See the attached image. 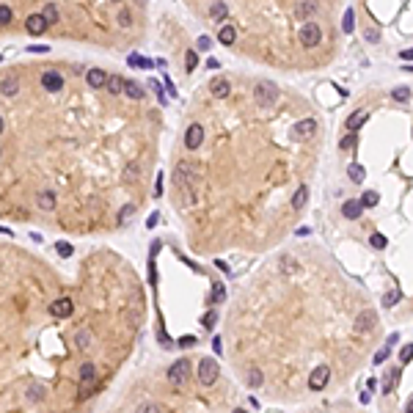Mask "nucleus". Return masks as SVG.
<instances>
[{"mask_svg":"<svg viewBox=\"0 0 413 413\" xmlns=\"http://www.w3.org/2000/svg\"><path fill=\"white\" fill-rule=\"evenodd\" d=\"M132 215H135V207H132V204H124V207H121V212H118V223H127Z\"/></svg>","mask_w":413,"mask_h":413,"instance_id":"nucleus-38","label":"nucleus"},{"mask_svg":"<svg viewBox=\"0 0 413 413\" xmlns=\"http://www.w3.org/2000/svg\"><path fill=\"white\" fill-rule=\"evenodd\" d=\"M369 243H372V248H375V251H383V248L388 245V240H386V234H380V231H375V234L369 237Z\"/></svg>","mask_w":413,"mask_h":413,"instance_id":"nucleus-35","label":"nucleus"},{"mask_svg":"<svg viewBox=\"0 0 413 413\" xmlns=\"http://www.w3.org/2000/svg\"><path fill=\"white\" fill-rule=\"evenodd\" d=\"M118 22H121V28L130 25V9H121V11H118Z\"/></svg>","mask_w":413,"mask_h":413,"instance_id":"nucleus-47","label":"nucleus"},{"mask_svg":"<svg viewBox=\"0 0 413 413\" xmlns=\"http://www.w3.org/2000/svg\"><path fill=\"white\" fill-rule=\"evenodd\" d=\"M396 339H399V333H391V336H388V342H386V347H394Z\"/></svg>","mask_w":413,"mask_h":413,"instance_id":"nucleus-57","label":"nucleus"},{"mask_svg":"<svg viewBox=\"0 0 413 413\" xmlns=\"http://www.w3.org/2000/svg\"><path fill=\"white\" fill-rule=\"evenodd\" d=\"M399 300H402V292H399V289H391V292L383 295V306H386V309H391V306L399 303Z\"/></svg>","mask_w":413,"mask_h":413,"instance_id":"nucleus-31","label":"nucleus"},{"mask_svg":"<svg viewBox=\"0 0 413 413\" xmlns=\"http://www.w3.org/2000/svg\"><path fill=\"white\" fill-rule=\"evenodd\" d=\"M245 383H248L251 388H259L262 383H264V378H262V369H256V366H253V369H248V378H245Z\"/></svg>","mask_w":413,"mask_h":413,"instance_id":"nucleus-28","label":"nucleus"},{"mask_svg":"<svg viewBox=\"0 0 413 413\" xmlns=\"http://www.w3.org/2000/svg\"><path fill=\"white\" fill-rule=\"evenodd\" d=\"M297 36H300V44H303V47H317V44L322 42V31H320L317 22H303Z\"/></svg>","mask_w":413,"mask_h":413,"instance_id":"nucleus-7","label":"nucleus"},{"mask_svg":"<svg viewBox=\"0 0 413 413\" xmlns=\"http://www.w3.org/2000/svg\"><path fill=\"white\" fill-rule=\"evenodd\" d=\"M42 85H44V91H61L64 88V77L58 75V72H44L42 75Z\"/></svg>","mask_w":413,"mask_h":413,"instance_id":"nucleus-11","label":"nucleus"},{"mask_svg":"<svg viewBox=\"0 0 413 413\" xmlns=\"http://www.w3.org/2000/svg\"><path fill=\"white\" fill-rule=\"evenodd\" d=\"M75 342H77V350H88V345H91V333L85 328H80L77 330V336H75Z\"/></svg>","mask_w":413,"mask_h":413,"instance_id":"nucleus-30","label":"nucleus"},{"mask_svg":"<svg viewBox=\"0 0 413 413\" xmlns=\"http://www.w3.org/2000/svg\"><path fill=\"white\" fill-rule=\"evenodd\" d=\"M28 396H31L33 402H39V399H42V396H44V388H42V386H33V388H31V391H28Z\"/></svg>","mask_w":413,"mask_h":413,"instance_id":"nucleus-45","label":"nucleus"},{"mask_svg":"<svg viewBox=\"0 0 413 413\" xmlns=\"http://www.w3.org/2000/svg\"><path fill=\"white\" fill-rule=\"evenodd\" d=\"M317 132V118H300L295 127H292V135L295 138H309V135Z\"/></svg>","mask_w":413,"mask_h":413,"instance_id":"nucleus-10","label":"nucleus"},{"mask_svg":"<svg viewBox=\"0 0 413 413\" xmlns=\"http://www.w3.org/2000/svg\"><path fill=\"white\" fill-rule=\"evenodd\" d=\"M157 220H160V215H157V212H152V215L146 218V226H149V229H154V226H157Z\"/></svg>","mask_w":413,"mask_h":413,"instance_id":"nucleus-51","label":"nucleus"},{"mask_svg":"<svg viewBox=\"0 0 413 413\" xmlns=\"http://www.w3.org/2000/svg\"><path fill=\"white\" fill-rule=\"evenodd\" d=\"M234 39H237V28L234 25H220V31H218V42L220 44H234Z\"/></svg>","mask_w":413,"mask_h":413,"instance_id":"nucleus-21","label":"nucleus"},{"mask_svg":"<svg viewBox=\"0 0 413 413\" xmlns=\"http://www.w3.org/2000/svg\"><path fill=\"white\" fill-rule=\"evenodd\" d=\"M391 97H394L396 102H408L411 99V88H408V85H396L394 91H391Z\"/></svg>","mask_w":413,"mask_h":413,"instance_id":"nucleus-34","label":"nucleus"},{"mask_svg":"<svg viewBox=\"0 0 413 413\" xmlns=\"http://www.w3.org/2000/svg\"><path fill=\"white\" fill-rule=\"evenodd\" d=\"M207 69H220L218 58H210V61H207Z\"/></svg>","mask_w":413,"mask_h":413,"instance_id":"nucleus-58","label":"nucleus"},{"mask_svg":"<svg viewBox=\"0 0 413 413\" xmlns=\"http://www.w3.org/2000/svg\"><path fill=\"white\" fill-rule=\"evenodd\" d=\"M353 28H355V11H353V6L345 11V19H342V31L345 33H353Z\"/></svg>","mask_w":413,"mask_h":413,"instance_id":"nucleus-29","label":"nucleus"},{"mask_svg":"<svg viewBox=\"0 0 413 413\" xmlns=\"http://www.w3.org/2000/svg\"><path fill=\"white\" fill-rule=\"evenodd\" d=\"M36 207L44 210V212L55 210V193H52V190H42V193L36 196Z\"/></svg>","mask_w":413,"mask_h":413,"instance_id":"nucleus-15","label":"nucleus"},{"mask_svg":"<svg viewBox=\"0 0 413 413\" xmlns=\"http://www.w3.org/2000/svg\"><path fill=\"white\" fill-rule=\"evenodd\" d=\"M405 413H413V396L408 399V402H405Z\"/></svg>","mask_w":413,"mask_h":413,"instance_id":"nucleus-60","label":"nucleus"},{"mask_svg":"<svg viewBox=\"0 0 413 413\" xmlns=\"http://www.w3.org/2000/svg\"><path fill=\"white\" fill-rule=\"evenodd\" d=\"M210 91L215 94V97H220V99H223V97H229V91H231V88H229V80H226V77H215V80L210 83Z\"/></svg>","mask_w":413,"mask_h":413,"instance_id":"nucleus-19","label":"nucleus"},{"mask_svg":"<svg viewBox=\"0 0 413 413\" xmlns=\"http://www.w3.org/2000/svg\"><path fill=\"white\" fill-rule=\"evenodd\" d=\"M358 201H361V207H378V201H380V196L375 193V190H366V193H363L361 198H358Z\"/></svg>","mask_w":413,"mask_h":413,"instance_id":"nucleus-33","label":"nucleus"},{"mask_svg":"<svg viewBox=\"0 0 413 413\" xmlns=\"http://www.w3.org/2000/svg\"><path fill=\"white\" fill-rule=\"evenodd\" d=\"M347 177L353 179V182H358V185H361L363 179H366V168H363L361 163H350V165H347Z\"/></svg>","mask_w":413,"mask_h":413,"instance_id":"nucleus-24","label":"nucleus"},{"mask_svg":"<svg viewBox=\"0 0 413 413\" xmlns=\"http://www.w3.org/2000/svg\"><path fill=\"white\" fill-rule=\"evenodd\" d=\"M28 50H31V52H47V50H50V47H44V44H31Z\"/></svg>","mask_w":413,"mask_h":413,"instance_id":"nucleus-54","label":"nucleus"},{"mask_svg":"<svg viewBox=\"0 0 413 413\" xmlns=\"http://www.w3.org/2000/svg\"><path fill=\"white\" fill-rule=\"evenodd\" d=\"M212 300H215V303H223V300H226V287H223V284H215V287H212Z\"/></svg>","mask_w":413,"mask_h":413,"instance_id":"nucleus-37","label":"nucleus"},{"mask_svg":"<svg viewBox=\"0 0 413 413\" xmlns=\"http://www.w3.org/2000/svg\"><path fill=\"white\" fill-rule=\"evenodd\" d=\"M361 212H363V207H361V201H358V198H350V201L342 204V215H345V218H350V220L361 218Z\"/></svg>","mask_w":413,"mask_h":413,"instance_id":"nucleus-13","label":"nucleus"},{"mask_svg":"<svg viewBox=\"0 0 413 413\" xmlns=\"http://www.w3.org/2000/svg\"><path fill=\"white\" fill-rule=\"evenodd\" d=\"M375 325H378V312H375V309H363V312H358L353 317V333L355 336H366V333H372Z\"/></svg>","mask_w":413,"mask_h":413,"instance_id":"nucleus-2","label":"nucleus"},{"mask_svg":"<svg viewBox=\"0 0 413 413\" xmlns=\"http://www.w3.org/2000/svg\"><path fill=\"white\" fill-rule=\"evenodd\" d=\"M210 14H212L215 19H226L229 6H226V3H212V6H210Z\"/></svg>","mask_w":413,"mask_h":413,"instance_id":"nucleus-32","label":"nucleus"},{"mask_svg":"<svg viewBox=\"0 0 413 413\" xmlns=\"http://www.w3.org/2000/svg\"><path fill=\"white\" fill-rule=\"evenodd\" d=\"M253 97H256V102H259L262 108H273L276 99H279V85L270 83V80H259L256 88H253Z\"/></svg>","mask_w":413,"mask_h":413,"instance_id":"nucleus-3","label":"nucleus"},{"mask_svg":"<svg viewBox=\"0 0 413 413\" xmlns=\"http://www.w3.org/2000/svg\"><path fill=\"white\" fill-rule=\"evenodd\" d=\"M353 144H355V135L350 132V135H347V138H342V144H339V146H342V149H350V146H353Z\"/></svg>","mask_w":413,"mask_h":413,"instance_id":"nucleus-50","label":"nucleus"},{"mask_svg":"<svg viewBox=\"0 0 413 413\" xmlns=\"http://www.w3.org/2000/svg\"><path fill=\"white\" fill-rule=\"evenodd\" d=\"M127 64H130V66H138V69H149V66H152V61L144 58V55H138V52L127 55Z\"/></svg>","mask_w":413,"mask_h":413,"instance_id":"nucleus-27","label":"nucleus"},{"mask_svg":"<svg viewBox=\"0 0 413 413\" xmlns=\"http://www.w3.org/2000/svg\"><path fill=\"white\" fill-rule=\"evenodd\" d=\"M295 14L300 19H306V22H312V17L317 14V3H297L295 6Z\"/></svg>","mask_w":413,"mask_h":413,"instance_id":"nucleus-20","label":"nucleus"},{"mask_svg":"<svg viewBox=\"0 0 413 413\" xmlns=\"http://www.w3.org/2000/svg\"><path fill=\"white\" fill-rule=\"evenodd\" d=\"M399 361H402V363H411V361H413V345H405V347H402Z\"/></svg>","mask_w":413,"mask_h":413,"instance_id":"nucleus-40","label":"nucleus"},{"mask_svg":"<svg viewBox=\"0 0 413 413\" xmlns=\"http://www.w3.org/2000/svg\"><path fill=\"white\" fill-rule=\"evenodd\" d=\"M399 58H402V61H413V47H408V50H402V52H399Z\"/></svg>","mask_w":413,"mask_h":413,"instance_id":"nucleus-53","label":"nucleus"},{"mask_svg":"<svg viewBox=\"0 0 413 413\" xmlns=\"http://www.w3.org/2000/svg\"><path fill=\"white\" fill-rule=\"evenodd\" d=\"M55 251H58L61 256H72V253H75V248H72L66 240H61V243H55Z\"/></svg>","mask_w":413,"mask_h":413,"instance_id":"nucleus-39","label":"nucleus"},{"mask_svg":"<svg viewBox=\"0 0 413 413\" xmlns=\"http://www.w3.org/2000/svg\"><path fill=\"white\" fill-rule=\"evenodd\" d=\"M388 350H391V347H383V350H380L378 355H375V358H372V363H383L388 358Z\"/></svg>","mask_w":413,"mask_h":413,"instance_id":"nucleus-48","label":"nucleus"},{"mask_svg":"<svg viewBox=\"0 0 413 413\" xmlns=\"http://www.w3.org/2000/svg\"><path fill=\"white\" fill-rule=\"evenodd\" d=\"M94 386H97V366H94L91 361H85L83 366H80V391H77V396L85 399V394H88Z\"/></svg>","mask_w":413,"mask_h":413,"instance_id":"nucleus-5","label":"nucleus"},{"mask_svg":"<svg viewBox=\"0 0 413 413\" xmlns=\"http://www.w3.org/2000/svg\"><path fill=\"white\" fill-rule=\"evenodd\" d=\"M0 91L6 94V97H14V94L19 91V80L14 75H6L3 80H0Z\"/></svg>","mask_w":413,"mask_h":413,"instance_id":"nucleus-17","label":"nucleus"},{"mask_svg":"<svg viewBox=\"0 0 413 413\" xmlns=\"http://www.w3.org/2000/svg\"><path fill=\"white\" fill-rule=\"evenodd\" d=\"M366 386H369V391H375V388H378L380 383H378V378H369V383H366Z\"/></svg>","mask_w":413,"mask_h":413,"instance_id":"nucleus-59","label":"nucleus"},{"mask_svg":"<svg viewBox=\"0 0 413 413\" xmlns=\"http://www.w3.org/2000/svg\"><path fill=\"white\" fill-rule=\"evenodd\" d=\"M330 383V366L328 363H320V366H314L309 372V388L312 391H322V388Z\"/></svg>","mask_w":413,"mask_h":413,"instance_id":"nucleus-6","label":"nucleus"},{"mask_svg":"<svg viewBox=\"0 0 413 413\" xmlns=\"http://www.w3.org/2000/svg\"><path fill=\"white\" fill-rule=\"evenodd\" d=\"M215 320H218V314H215V312H210L207 317H204V328H212V325H215Z\"/></svg>","mask_w":413,"mask_h":413,"instance_id":"nucleus-49","label":"nucleus"},{"mask_svg":"<svg viewBox=\"0 0 413 413\" xmlns=\"http://www.w3.org/2000/svg\"><path fill=\"white\" fill-rule=\"evenodd\" d=\"M3 127H6V124H3V116H0V135H3Z\"/></svg>","mask_w":413,"mask_h":413,"instance_id":"nucleus-62","label":"nucleus"},{"mask_svg":"<svg viewBox=\"0 0 413 413\" xmlns=\"http://www.w3.org/2000/svg\"><path fill=\"white\" fill-rule=\"evenodd\" d=\"M11 22V9L9 6H0V25H9Z\"/></svg>","mask_w":413,"mask_h":413,"instance_id":"nucleus-44","label":"nucleus"},{"mask_svg":"<svg viewBox=\"0 0 413 413\" xmlns=\"http://www.w3.org/2000/svg\"><path fill=\"white\" fill-rule=\"evenodd\" d=\"M174 179H177V185L185 190L187 196V204H193L196 201V187H198V179H201V174H198V168H196L193 163H187V160H179L177 163V168H174Z\"/></svg>","mask_w":413,"mask_h":413,"instance_id":"nucleus-1","label":"nucleus"},{"mask_svg":"<svg viewBox=\"0 0 413 413\" xmlns=\"http://www.w3.org/2000/svg\"><path fill=\"white\" fill-rule=\"evenodd\" d=\"M196 66H198V52H196V50H187V52H185V69H187V72H193Z\"/></svg>","mask_w":413,"mask_h":413,"instance_id":"nucleus-36","label":"nucleus"},{"mask_svg":"<svg viewBox=\"0 0 413 413\" xmlns=\"http://www.w3.org/2000/svg\"><path fill=\"white\" fill-rule=\"evenodd\" d=\"M204 144V127L201 124H190L185 132V146L193 152V149H198V146Z\"/></svg>","mask_w":413,"mask_h":413,"instance_id":"nucleus-9","label":"nucleus"},{"mask_svg":"<svg viewBox=\"0 0 413 413\" xmlns=\"http://www.w3.org/2000/svg\"><path fill=\"white\" fill-rule=\"evenodd\" d=\"M25 28H28V33L31 36H39V33H44V19H42V14H31V17L25 19Z\"/></svg>","mask_w":413,"mask_h":413,"instance_id":"nucleus-16","label":"nucleus"},{"mask_svg":"<svg viewBox=\"0 0 413 413\" xmlns=\"http://www.w3.org/2000/svg\"><path fill=\"white\" fill-rule=\"evenodd\" d=\"M220 378V366L215 358H201L198 361V383L201 386H215V380Z\"/></svg>","mask_w":413,"mask_h":413,"instance_id":"nucleus-4","label":"nucleus"},{"mask_svg":"<svg viewBox=\"0 0 413 413\" xmlns=\"http://www.w3.org/2000/svg\"><path fill=\"white\" fill-rule=\"evenodd\" d=\"M281 264H284V267H281L284 273H292V270H295V262L289 259V256H281Z\"/></svg>","mask_w":413,"mask_h":413,"instance_id":"nucleus-46","label":"nucleus"},{"mask_svg":"<svg viewBox=\"0 0 413 413\" xmlns=\"http://www.w3.org/2000/svg\"><path fill=\"white\" fill-rule=\"evenodd\" d=\"M105 85H108V91H110V94H121V91H124V77L110 75V77H108V83H105Z\"/></svg>","mask_w":413,"mask_h":413,"instance_id":"nucleus-26","label":"nucleus"},{"mask_svg":"<svg viewBox=\"0 0 413 413\" xmlns=\"http://www.w3.org/2000/svg\"><path fill=\"white\" fill-rule=\"evenodd\" d=\"M366 118H369V110H355L353 116L347 118V130H350V132H355V130H361L363 124H366Z\"/></svg>","mask_w":413,"mask_h":413,"instance_id":"nucleus-14","label":"nucleus"},{"mask_svg":"<svg viewBox=\"0 0 413 413\" xmlns=\"http://www.w3.org/2000/svg\"><path fill=\"white\" fill-rule=\"evenodd\" d=\"M72 309H75V303H72L69 297H58V300L50 306V314H52V317H69Z\"/></svg>","mask_w":413,"mask_h":413,"instance_id":"nucleus-12","label":"nucleus"},{"mask_svg":"<svg viewBox=\"0 0 413 413\" xmlns=\"http://www.w3.org/2000/svg\"><path fill=\"white\" fill-rule=\"evenodd\" d=\"M212 350H215V353H220V350H223V342H220V336L212 339Z\"/></svg>","mask_w":413,"mask_h":413,"instance_id":"nucleus-55","label":"nucleus"},{"mask_svg":"<svg viewBox=\"0 0 413 413\" xmlns=\"http://www.w3.org/2000/svg\"><path fill=\"white\" fill-rule=\"evenodd\" d=\"M196 345V336H185V339H179V347H190Z\"/></svg>","mask_w":413,"mask_h":413,"instance_id":"nucleus-52","label":"nucleus"},{"mask_svg":"<svg viewBox=\"0 0 413 413\" xmlns=\"http://www.w3.org/2000/svg\"><path fill=\"white\" fill-rule=\"evenodd\" d=\"M124 94L127 97H132V99H144L146 91L141 83H135V80H124Z\"/></svg>","mask_w":413,"mask_h":413,"instance_id":"nucleus-22","label":"nucleus"},{"mask_svg":"<svg viewBox=\"0 0 413 413\" xmlns=\"http://www.w3.org/2000/svg\"><path fill=\"white\" fill-rule=\"evenodd\" d=\"M198 50H201V52L212 50V39H210L207 33H201V36H198Z\"/></svg>","mask_w":413,"mask_h":413,"instance_id":"nucleus-42","label":"nucleus"},{"mask_svg":"<svg viewBox=\"0 0 413 413\" xmlns=\"http://www.w3.org/2000/svg\"><path fill=\"white\" fill-rule=\"evenodd\" d=\"M231 413H248V411H245V408H234Z\"/></svg>","mask_w":413,"mask_h":413,"instance_id":"nucleus-61","label":"nucleus"},{"mask_svg":"<svg viewBox=\"0 0 413 413\" xmlns=\"http://www.w3.org/2000/svg\"><path fill=\"white\" fill-rule=\"evenodd\" d=\"M366 39H369V42H378V39H380V33L375 31V28H372V31H366Z\"/></svg>","mask_w":413,"mask_h":413,"instance_id":"nucleus-56","label":"nucleus"},{"mask_svg":"<svg viewBox=\"0 0 413 413\" xmlns=\"http://www.w3.org/2000/svg\"><path fill=\"white\" fill-rule=\"evenodd\" d=\"M85 80H88V85H91V88H102V85L108 83V75H105L102 69H88Z\"/></svg>","mask_w":413,"mask_h":413,"instance_id":"nucleus-18","label":"nucleus"},{"mask_svg":"<svg viewBox=\"0 0 413 413\" xmlns=\"http://www.w3.org/2000/svg\"><path fill=\"white\" fill-rule=\"evenodd\" d=\"M149 88H152V91L157 94V99H160V105H165V94H163L160 83H157V80H149Z\"/></svg>","mask_w":413,"mask_h":413,"instance_id":"nucleus-41","label":"nucleus"},{"mask_svg":"<svg viewBox=\"0 0 413 413\" xmlns=\"http://www.w3.org/2000/svg\"><path fill=\"white\" fill-rule=\"evenodd\" d=\"M306 201H309V185H300L292 196V210H303Z\"/></svg>","mask_w":413,"mask_h":413,"instance_id":"nucleus-23","label":"nucleus"},{"mask_svg":"<svg viewBox=\"0 0 413 413\" xmlns=\"http://www.w3.org/2000/svg\"><path fill=\"white\" fill-rule=\"evenodd\" d=\"M187 378H190V361H187V358H179V361L171 363L168 380L174 383V386H182V383H187Z\"/></svg>","mask_w":413,"mask_h":413,"instance_id":"nucleus-8","label":"nucleus"},{"mask_svg":"<svg viewBox=\"0 0 413 413\" xmlns=\"http://www.w3.org/2000/svg\"><path fill=\"white\" fill-rule=\"evenodd\" d=\"M138 413H163V411H160V405L157 402H144Z\"/></svg>","mask_w":413,"mask_h":413,"instance_id":"nucleus-43","label":"nucleus"},{"mask_svg":"<svg viewBox=\"0 0 413 413\" xmlns=\"http://www.w3.org/2000/svg\"><path fill=\"white\" fill-rule=\"evenodd\" d=\"M42 19H44V25H55V22H58V9H55V3H47V6H44Z\"/></svg>","mask_w":413,"mask_h":413,"instance_id":"nucleus-25","label":"nucleus"}]
</instances>
